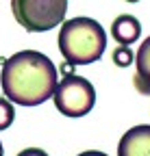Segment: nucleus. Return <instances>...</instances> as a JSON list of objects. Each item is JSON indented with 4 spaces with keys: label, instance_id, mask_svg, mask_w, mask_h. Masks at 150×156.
Listing matches in <instances>:
<instances>
[{
    "label": "nucleus",
    "instance_id": "f257e3e1",
    "mask_svg": "<svg viewBox=\"0 0 150 156\" xmlns=\"http://www.w3.org/2000/svg\"><path fill=\"white\" fill-rule=\"evenodd\" d=\"M57 67L44 52L20 50L2 63L0 85L9 102L20 106H39L52 98L57 87Z\"/></svg>",
    "mask_w": 150,
    "mask_h": 156
},
{
    "label": "nucleus",
    "instance_id": "f03ea898",
    "mask_svg": "<svg viewBox=\"0 0 150 156\" xmlns=\"http://www.w3.org/2000/svg\"><path fill=\"white\" fill-rule=\"evenodd\" d=\"M59 52L70 65H89L100 61L107 50V33L91 17H72L61 22Z\"/></svg>",
    "mask_w": 150,
    "mask_h": 156
},
{
    "label": "nucleus",
    "instance_id": "7ed1b4c3",
    "mask_svg": "<svg viewBox=\"0 0 150 156\" xmlns=\"http://www.w3.org/2000/svg\"><path fill=\"white\" fill-rule=\"evenodd\" d=\"M11 11L24 30L46 33L65 20L68 0H11Z\"/></svg>",
    "mask_w": 150,
    "mask_h": 156
},
{
    "label": "nucleus",
    "instance_id": "20e7f679",
    "mask_svg": "<svg viewBox=\"0 0 150 156\" xmlns=\"http://www.w3.org/2000/svg\"><path fill=\"white\" fill-rule=\"evenodd\" d=\"M57 111L65 117H85L96 104V89L83 76H65L52 93Z\"/></svg>",
    "mask_w": 150,
    "mask_h": 156
},
{
    "label": "nucleus",
    "instance_id": "39448f33",
    "mask_svg": "<svg viewBox=\"0 0 150 156\" xmlns=\"http://www.w3.org/2000/svg\"><path fill=\"white\" fill-rule=\"evenodd\" d=\"M118 156H150V124L126 130L118 143Z\"/></svg>",
    "mask_w": 150,
    "mask_h": 156
},
{
    "label": "nucleus",
    "instance_id": "423d86ee",
    "mask_svg": "<svg viewBox=\"0 0 150 156\" xmlns=\"http://www.w3.org/2000/svg\"><path fill=\"white\" fill-rule=\"evenodd\" d=\"M111 35L120 46H130L141 37V24L137 17L128 15V13L118 15L113 20V24H111Z\"/></svg>",
    "mask_w": 150,
    "mask_h": 156
},
{
    "label": "nucleus",
    "instance_id": "0eeeda50",
    "mask_svg": "<svg viewBox=\"0 0 150 156\" xmlns=\"http://www.w3.org/2000/svg\"><path fill=\"white\" fill-rule=\"evenodd\" d=\"M135 67H137V74L133 78L135 89L141 95H150V37L144 39V44L135 54Z\"/></svg>",
    "mask_w": 150,
    "mask_h": 156
},
{
    "label": "nucleus",
    "instance_id": "6e6552de",
    "mask_svg": "<svg viewBox=\"0 0 150 156\" xmlns=\"http://www.w3.org/2000/svg\"><path fill=\"white\" fill-rule=\"evenodd\" d=\"M15 119V108L13 102H9L7 98H0V130H7Z\"/></svg>",
    "mask_w": 150,
    "mask_h": 156
},
{
    "label": "nucleus",
    "instance_id": "1a4fd4ad",
    "mask_svg": "<svg viewBox=\"0 0 150 156\" xmlns=\"http://www.w3.org/2000/svg\"><path fill=\"white\" fill-rule=\"evenodd\" d=\"M133 61H135V54L130 50V46H118L113 50V63L118 67H128Z\"/></svg>",
    "mask_w": 150,
    "mask_h": 156
},
{
    "label": "nucleus",
    "instance_id": "9d476101",
    "mask_svg": "<svg viewBox=\"0 0 150 156\" xmlns=\"http://www.w3.org/2000/svg\"><path fill=\"white\" fill-rule=\"evenodd\" d=\"M17 156H48L44 150H39V147H26V150H22Z\"/></svg>",
    "mask_w": 150,
    "mask_h": 156
},
{
    "label": "nucleus",
    "instance_id": "9b49d317",
    "mask_svg": "<svg viewBox=\"0 0 150 156\" xmlns=\"http://www.w3.org/2000/svg\"><path fill=\"white\" fill-rule=\"evenodd\" d=\"M79 156H109L104 152H98V150H87V152H81Z\"/></svg>",
    "mask_w": 150,
    "mask_h": 156
},
{
    "label": "nucleus",
    "instance_id": "f8f14e48",
    "mask_svg": "<svg viewBox=\"0 0 150 156\" xmlns=\"http://www.w3.org/2000/svg\"><path fill=\"white\" fill-rule=\"evenodd\" d=\"M0 156H5V147H2V141H0Z\"/></svg>",
    "mask_w": 150,
    "mask_h": 156
},
{
    "label": "nucleus",
    "instance_id": "ddd939ff",
    "mask_svg": "<svg viewBox=\"0 0 150 156\" xmlns=\"http://www.w3.org/2000/svg\"><path fill=\"white\" fill-rule=\"evenodd\" d=\"M126 2H139V0H126Z\"/></svg>",
    "mask_w": 150,
    "mask_h": 156
}]
</instances>
